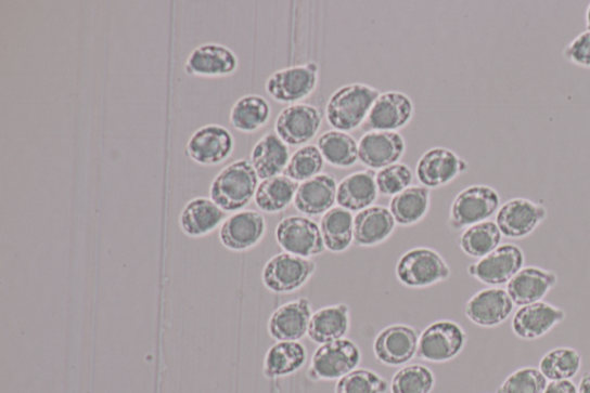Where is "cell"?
<instances>
[{
    "mask_svg": "<svg viewBox=\"0 0 590 393\" xmlns=\"http://www.w3.org/2000/svg\"><path fill=\"white\" fill-rule=\"evenodd\" d=\"M405 150V139L398 132L371 131L359 141V160L371 170L396 165Z\"/></svg>",
    "mask_w": 590,
    "mask_h": 393,
    "instance_id": "cell-21",
    "label": "cell"
},
{
    "mask_svg": "<svg viewBox=\"0 0 590 393\" xmlns=\"http://www.w3.org/2000/svg\"><path fill=\"white\" fill-rule=\"evenodd\" d=\"M320 228L325 248L331 253H343L355 243V218L344 208H332L324 213Z\"/></svg>",
    "mask_w": 590,
    "mask_h": 393,
    "instance_id": "cell-31",
    "label": "cell"
},
{
    "mask_svg": "<svg viewBox=\"0 0 590 393\" xmlns=\"http://www.w3.org/2000/svg\"><path fill=\"white\" fill-rule=\"evenodd\" d=\"M317 272V263L310 259L280 253L272 257L262 271L266 288L277 294L298 291Z\"/></svg>",
    "mask_w": 590,
    "mask_h": 393,
    "instance_id": "cell-8",
    "label": "cell"
},
{
    "mask_svg": "<svg viewBox=\"0 0 590 393\" xmlns=\"http://www.w3.org/2000/svg\"><path fill=\"white\" fill-rule=\"evenodd\" d=\"M412 182V170L401 163L384 168L376 173L377 189L384 196H396L406 188L411 187Z\"/></svg>",
    "mask_w": 590,
    "mask_h": 393,
    "instance_id": "cell-42",
    "label": "cell"
},
{
    "mask_svg": "<svg viewBox=\"0 0 590 393\" xmlns=\"http://www.w3.org/2000/svg\"><path fill=\"white\" fill-rule=\"evenodd\" d=\"M547 218L544 205L526 198H513L501 206L495 222L503 237L522 240L531 236Z\"/></svg>",
    "mask_w": 590,
    "mask_h": 393,
    "instance_id": "cell-9",
    "label": "cell"
},
{
    "mask_svg": "<svg viewBox=\"0 0 590 393\" xmlns=\"http://www.w3.org/2000/svg\"><path fill=\"white\" fill-rule=\"evenodd\" d=\"M376 88L363 83L347 84L338 89L326 104V121L339 132L358 130L371 113L380 96Z\"/></svg>",
    "mask_w": 590,
    "mask_h": 393,
    "instance_id": "cell-2",
    "label": "cell"
},
{
    "mask_svg": "<svg viewBox=\"0 0 590 393\" xmlns=\"http://www.w3.org/2000/svg\"><path fill=\"white\" fill-rule=\"evenodd\" d=\"M466 344L463 327L451 319H439L421 332L416 355L423 362L445 364L456 359Z\"/></svg>",
    "mask_w": 590,
    "mask_h": 393,
    "instance_id": "cell-5",
    "label": "cell"
},
{
    "mask_svg": "<svg viewBox=\"0 0 590 393\" xmlns=\"http://www.w3.org/2000/svg\"><path fill=\"white\" fill-rule=\"evenodd\" d=\"M524 250L514 244H503L487 257L467 267L469 275L488 288H501L525 266Z\"/></svg>",
    "mask_w": 590,
    "mask_h": 393,
    "instance_id": "cell-7",
    "label": "cell"
},
{
    "mask_svg": "<svg viewBox=\"0 0 590 393\" xmlns=\"http://www.w3.org/2000/svg\"><path fill=\"white\" fill-rule=\"evenodd\" d=\"M547 384L539 368L522 367L511 372L496 393H543Z\"/></svg>",
    "mask_w": 590,
    "mask_h": 393,
    "instance_id": "cell-41",
    "label": "cell"
},
{
    "mask_svg": "<svg viewBox=\"0 0 590 393\" xmlns=\"http://www.w3.org/2000/svg\"><path fill=\"white\" fill-rule=\"evenodd\" d=\"M307 356L300 342H277L265 356V377L269 380L290 377L306 365Z\"/></svg>",
    "mask_w": 590,
    "mask_h": 393,
    "instance_id": "cell-30",
    "label": "cell"
},
{
    "mask_svg": "<svg viewBox=\"0 0 590 393\" xmlns=\"http://www.w3.org/2000/svg\"><path fill=\"white\" fill-rule=\"evenodd\" d=\"M288 162V147L275 133H268L258 140L251 153V163L261 181L281 175Z\"/></svg>",
    "mask_w": 590,
    "mask_h": 393,
    "instance_id": "cell-29",
    "label": "cell"
},
{
    "mask_svg": "<svg viewBox=\"0 0 590 393\" xmlns=\"http://www.w3.org/2000/svg\"><path fill=\"white\" fill-rule=\"evenodd\" d=\"M324 167V158L317 146H305L295 152L290 159L284 175L293 182H307L309 179L321 174Z\"/></svg>",
    "mask_w": 590,
    "mask_h": 393,
    "instance_id": "cell-39",
    "label": "cell"
},
{
    "mask_svg": "<svg viewBox=\"0 0 590 393\" xmlns=\"http://www.w3.org/2000/svg\"><path fill=\"white\" fill-rule=\"evenodd\" d=\"M337 189L335 176L321 173L299 185L293 201L294 207L306 217H320L334 208L337 202Z\"/></svg>",
    "mask_w": 590,
    "mask_h": 393,
    "instance_id": "cell-25",
    "label": "cell"
},
{
    "mask_svg": "<svg viewBox=\"0 0 590 393\" xmlns=\"http://www.w3.org/2000/svg\"><path fill=\"white\" fill-rule=\"evenodd\" d=\"M566 312L547 301L521 307L511 320V330L525 342L538 341L562 324Z\"/></svg>",
    "mask_w": 590,
    "mask_h": 393,
    "instance_id": "cell-16",
    "label": "cell"
},
{
    "mask_svg": "<svg viewBox=\"0 0 590 393\" xmlns=\"http://www.w3.org/2000/svg\"><path fill=\"white\" fill-rule=\"evenodd\" d=\"M349 328V307L337 303L312 313L307 336L313 344L324 345L344 339Z\"/></svg>",
    "mask_w": 590,
    "mask_h": 393,
    "instance_id": "cell-26",
    "label": "cell"
},
{
    "mask_svg": "<svg viewBox=\"0 0 590 393\" xmlns=\"http://www.w3.org/2000/svg\"><path fill=\"white\" fill-rule=\"evenodd\" d=\"M414 115L412 100L402 93L387 92L375 101L365 121L372 131L396 132L408 125Z\"/></svg>",
    "mask_w": 590,
    "mask_h": 393,
    "instance_id": "cell-23",
    "label": "cell"
},
{
    "mask_svg": "<svg viewBox=\"0 0 590 393\" xmlns=\"http://www.w3.org/2000/svg\"><path fill=\"white\" fill-rule=\"evenodd\" d=\"M275 241L285 253L309 259L324 253L325 245L318 223L306 217H290L275 227Z\"/></svg>",
    "mask_w": 590,
    "mask_h": 393,
    "instance_id": "cell-10",
    "label": "cell"
},
{
    "mask_svg": "<svg viewBox=\"0 0 590 393\" xmlns=\"http://www.w3.org/2000/svg\"><path fill=\"white\" fill-rule=\"evenodd\" d=\"M234 147L232 133L221 125L210 123L191 135L184 153L197 166L216 167L227 162Z\"/></svg>",
    "mask_w": 590,
    "mask_h": 393,
    "instance_id": "cell-11",
    "label": "cell"
},
{
    "mask_svg": "<svg viewBox=\"0 0 590 393\" xmlns=\"http://www.w3.org/2000/svg\"><path fill=\"white\" fill-rule=\"evenodd\" d=\"M322 119L323 115L319 107L303 103L293 104L277 117L274 131L285 145L298 147L318 134Z\"/></svg>",
    "mask_w": 590,
    "mask_h": 393,
    "instance_id": "cell-15",
    "label": "cell"
},
{
    "mask_svg": "<svg viewBox=\"0 0 590 393\" xmlns=\"http://www.w3.org/2000/svg\"><path fill=\"white\" fill-rule=\"evenodd\" d=\"M239 60L230 48L218 43H206L195 48L184 65L190 77L227 78L235 74Z\"/></svg>",
    "mask_w": 590,
    "mask_h": 393,
    "instance_id": "cell-19",
    "label": "cell"
},
{
    "mask_svg": "<svg viewBox=\"0 0 590 393\" xmlns=\"http://www.w3.org/2000/svg\"><path fill=\"white\" fill-rule=\"evenodd\" d=\"M318 70L313 63L277 70L267 80L266 91L275 102L297 103L316 91Z\"/></svg>",
    "mask_w": 590,
    "mask_h": 393,
    "instance_id": "cell-12",
    "label": "cell"
},
{
    "mask_svg": "<svg viewBox=\"0 0 590 393\" xmlns=\"http://www.w3.org/2000/svg\"><path fill=\"white\" fill-rule=\"evenodd\" d=\"M318 145L323 158L332 167L350 168L359 159V143L345 132H325L320 136Z\"/></svg>",
    "mask_w": 590,
    "mask_h": 393,
    "instance_id": "cell-37",
    "label": "cell"
},
{
    "mask_svg": "<svg viewBox=\"0 0 590 393\" xmlns=\"http://www.w3.org/2000/svg\"><path fill=\"white\" fill-rule=\"evenodd\" d=\"M379 189L374 170L355 172L338 185L337 204L350 212L362 211L377 200Z\"/></svg>",
    "mask_w": 590,
    "mask_h": 393,
    "instance_id": "cell-28",
    "label": "cell"
},
{
    "mask_svg": "<svg viewBox=\"0 0 590 393\" xmlns=\"http://www.w3.org/2000/svg\"><path fill=\"white\" fill-rule=\"evenodd\" d=\"M267 232L264 214L242 210L227 218L219 228V240L234 253L247 252L262 241Z\"/></svg>",
    "mask_w": 590,
    "mask_h": 393,
    "instance_id": "cell-13",
    "label": "cell"
},
{
    "mask_svg": "<svg viewBox=\"0 0 590 393\" xmlns=\"http://www.w3.org/2000/svg\"><path fill=\"white\" fill-rule=\"evenodd\" d=\"M298 183L286 175H277L262 181L255 194V205L266 213H279L285 210L295 198Z\"/></svg>",
    "mask_w": 590,
    "mask_h": 393,
    "instance_id": "cell-34",
    "label": "cell"
},
{
    "mask_svg": "<svg viewBox=\"0 0 590 393\" xmlns=\"http://www.w3.org/2000/svg\"><path fill=\"white\" fill-rule=\"evenodd\" d=\"M502 206L501 195L488 185H472L454 198L449 213V226L457 231L490 221Z\"/></svg>",
    "mask_w": 590,
    "mask_h": 393,
    "instance_id": "cell-4",
    "label": "cell"
},
{
    "mask_svg": "<svg viewBox=\"0 0 590 393\" xmlns=\"http://www.w3.org/2000/svg\"><path fill=\"white\" fill-rule=\"evenodd\" d=\"M226 213L210 198L198 196L182 208L179 226L182 234L189 238H205L225 223Z\"/></svg>",
    "mask_w": 590,
    "mask_h": 393,
    "instance_id": "cell-24",
    "label": "cell"
},
{
    "mask_svg": "<svg viewBox=\"0 0 590 393\" xmlns=\"http://www.w3.org/2000/svg\"><path fill=\"white\" fill-rule=\"evenodd\" d=\"M258 176L248 159H238L221 169L209 188V198L226 212H238L255 198Z\"/></svg>",
    "mask_w": 590,
    "mask_h": 393,
    "instance_id": "cell-1",
    "label": "cell"
},
{
    "mask_svg": "<svg viewBox=\"0 0 590 393\" xmlns=\"http://www.w3.org/2000/svg\"><path fill=\"white\" fill-rule=\"evenodd\" d=\"M396 276L406 288L426 289L448 280L451 267L435 249L415 247L400 257Z\"/></svg>",
    "mask_w": 590,
    "mask_h": 393,
    "instance_id": "cell-3",
    "label": "cell"
},
{
    "mask_svg": "<svg viewBox=\"0 0 590 393\" xmlns=\"http://www.w3.org/2000/svg\"><path fill=\"white\" fill-rule=\"evenodd\" d=\"M579 393H590V371L582 375L578 385Z\"/></svg>",
    "mask_w": 590,
    "mask_h": 393,
    "instance_id": "cell-45",
    "label": "cell"
},
{
    "mask_svg": "<svg viewBox=\"0 0 590 393\" xmlns=\"http://www.w3.org/2000/svg\"><path fill=\"white\" fill-rule=\"evenodd\" d=\"M582 367V355L574 348L561 346L548 351L540 361L539 369L548 382L574 380Z\"/></svg>",
    "mask_w": 590,
    "mask_h": 393,
    "instance_id": "cell-36",
    "label": "cell"
},
{
    "mask_svg": "<svg viewBox=\"0 0 590 393\" xmlns=\"http://www.w3.org/2000/svg\"><path fill=\"white\" fill-rule=\"evenodd\" d=\"M563 57L572 65L590 68V30L580 32L563 50Z\"/></svg>",
    "mask_w": 590,
    "mask_h": 393,
    "instance_id": "cell-43",
    "label": "cell"
},
{
    "mask_svg": "<svg viewBox=\"0 0 590 393\" xmlns=\"http://www.w3.org/2000/svg\"><path fill=\"white\" fill-rule=\"evenodd\" d=\"M585 19H586L587 30H590V3L586 10Z\"/></svg>",
    "mask_w": 590,
    "mask_h": 393,
    "instance_id": "cell-46",
    "label": "cell"
},
{
    "mask_svg": "<svg viewBox=\"0 0 590 393\" xmlns=\"http://www.w3.org/2000/svg\"><path fill=\"white\" fill-rule=\"evenodd\" d=\"M436 379L432 369L423 365L400 368L393 378L392 393H432Z\"/></svg>",
    "mask_w": 590,
    "mask_h": 393,
    "instance_id": "cell-38",
    "label": "cell"
},
{
    "mask_svg": "<svg viewBox=\"0 0 590 393\" xmlns=\"http://www.w3.org/2000/svg\"><path fill=\"white\" fill-rule=\"evenodd\" d=\"M557 284L559 276L555 272L538 265H527L506 284V291L515 306L524 307L543 301Z\"/></svg>",
    "mask_w": 590,
    "mask_h": 393,
    "instance_id": "cell-20",
    "label": "cell"
},
{
    "mask_svg": "<svg viewBox=\"0 0 590 393\" xmlns=\"http://www.w3.org/2000/svg\"><path fill=\"white\" fill-rule=\"evenodd\" d=\"M469 165L454 152L447 148H433L418 160L415 173L418 181L426 188H438L465 173Z\"/></svg>",
    "mask_w": 590,
    "mask_h": 393,
    "instance_id": "cell-18",
    "label": "cell"
},
{
    "mask_svg": "<svg viewBox=\"0 0 590 393\" xmlns=\"http://www.w3.org/2000/svg\"><path fill=\"white\" fill-rule=\"evenodd\" d=\"M312 312L306 298L277 309L268 320V332L277 342H299L307 336Z\"/></svg>",
    "mask_w": 590,
    "mask_h": 393,
    "instance_id": "cell-22",
    "label": "cell"
},
{
    "mask_svg": "<svg viewBox=\"0 0 590 393\" xmlns=\"http://www.w3.org/2000/svg\"><path fill=\"white\" fill-rule=\"evenodd\" d=\"M421 332L408 325H393L381 330L373 351L379 363L400 367L410 363L418 353Z\"/></svg>",
    "mask_w": 590,
    "mask_h": 393,
    "instance_id": "cell-14",
    "label": "cell"
},
{
    "mask_svg": "<svg viewBox=\"0 0 590 393\" xmlns=\"http://www.w3.org/2000/svg\"><path fill=\"white\" fill-rule=\"evenodd\" d=\"M390 209L372 206L355 218V244L359 247H374L389 239L396 228Z\"/></svg>",
    "mask_w": 590,
    "mask_h": 393,
    "instance_id": "cell-27",
    "label": "cell"
},
{
    "mask_svg": "<svg viewBox=\"0 0 590 393\" xmlns=\"http://www.w3.org/2000/svg\"><path fill=\"white\" fill-rule=\"evenodd\" d=\"M361 351L350 339L320 345L313 352L307 377L313 382L341 380L359 367Z\"/></svg>",
    "mask_w": 590,
    "mask_h": 393,
    "instance_id": "cell-6",
    "label": "cell"
},
{
    "mask_svg": "<svg viewBox=\"0 0 590 393\" xmlns=\"http://www.w3.org/2000/svg\"><path fill=\"white\" fill-rule=\"evenodd\" d=\"M429 206V189L423 186H411L394 196L389 209L397 224L411 226L426 218Z\"/></svg>",
    "mask_w": 590,
    "mask_h": 393,
    "instance_id": "cell-33",
    "label": "cell"
},
{
    "mask_svg": "<svg viewBox=\"0 0 590 393\" xmlns=\"http://www.w3.org/2000/svg\"><path fill=\"white\" fill-rule=\"evenodd\" d=\"M389 383L372 369L357 368L338 380L335 393H385Z\"/></svg>",
    "mask_w": 590,
    "mask_h": 393,
    "instance_id": "cell-40",
    "label": "cell"
},
{
    "mask_svg": "<svg viewBox=\"0 0 590 393\" xmlns=\"http://www.w3.org/2000/svg\"><path fill=\"white\" fill-rule=\"evenodd\" d=\"M543 393H579L578 387L572 380L548 382Z\"/></svg>",
    "mask_w": 590,
    "mask_h": 393,
    "instance_id": "cell-44",
    "label": "cell"
},
{
    "mask_svg": "<svg viewBox=\"0 0 590 393\" xmlns=\"http://www.w3.org/2000/svg\"><path fill=\"white\" fill-rule=\"evenodd\" d=\"M502 232L496 222L486 221L467 227L458 239L464 254L473 259H483L501 246Z\"/></svg>",
    "mask_w": 590,
    "mask_h": 393,
    "instance_id": "cell-35",
    "label": "cell"
},
{
    "mask_svg": "<svg viewBox=\"0 0 590 393\" xmlns=\"http://www.w3.org/2000/svg\"><path fill=\"white\" fill-rule=\"evenodd\" d=\"M514 306L506 289L487 288L470 298L464 313L473 325L490 329L505 324L512 316Z\"/></svg>",
    "mask_w": 590,
    "mask_h": 393,
    "instance_id": "cell-17",
    "label": "cell"
},
{
    "mask_svg": "<svg viewBox=\"0 0 590 393\" xmlns=\"http://www.w3.org/2000/svg\"><path fill=\"white\" fill-rule=\"evenodd\" d=\"M270 116L269 102L260 95L251 94L239 99L233 104L230 122L235 131L251 134L264 129Z\"/></svg>",
    "mask_w": 590,
    "mask_h": 393,
    "instance_id": "cell-32",
    "label": "cell"
}]
</instances>
